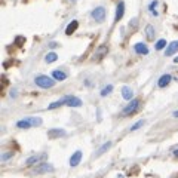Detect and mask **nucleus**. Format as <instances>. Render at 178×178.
Instances as JSON below:
<instances>
[{"mask_svg":"<svg viewBox=\"0 0 178 178\" xmlns=\"http://www.w3.org/2000/svg\"><path fill=\"white\" fill-rule=\"evenodd\" d=\"M174 62H175V64H178V56H175V58H174Z\"/></svg>","mask_w":178,"mask_h":178,"instance_id":"nucleus-31","label":"nucleus"},{"mask_svg":"<svg viewBox=\"0 0 178 178\" xmlns=\"http://www.w3.org/2000/svg\"><path fill=\"white\" fill-rule=\"evenodd\" d=\"M166 48V40L165 39H160V40L156 43V51H160V49H165Z\"/></svg>","mask_w":178,"mask_h":178,"instance_id":"nucleus-24","label":"nucleus"},{"mask_svg":"<svg viewBox=\"0 0 178 178\" xmlns=\"http://www.w3.org/2000/svg\"><path fill=\"white\" fill-rule=\"evenodd\" d=\"M82 104L83 103L80 98L73 96V95H67V104H65V105H69V107H80Z\"/></svg>","mask_w":178,"mask_h":178,"instance_id":"nucleus-9","label":"nucleus"},{"mask_svg":"<svg viewBox=\"0 0 178 178\" xmlns=\"http://www.w3.org/2000/svg\"><path fill=\"white\" fill-rule=\"evenodd\" d=\"M77 27H79V22L76 20H73L71 22H70L69 25H67V28H65V34L67 36H71L73 33H74L76 30H77Z\"/></svg>","mask_w":178,"mask_h":178,"instance_id":"nucleus-15","label":"nucleus"},{"mask_svg":"<svg viewBox=\"0 0 178 178\" xmlns=\"http://www.w3.org/2000/svg\"><path fill=\"white\" fill-rule=\"evenodd\" d=\"M91 16H92V20L96 21V22H103V21L105 20V7L104 6L95 7V9L92 11Z\"/></svg>","mask_w":178,"mask_h":178,"instance_id":"nucleus-3","label":"nucleus"},{"mask_svg":"<svg viewBox=\"0 0 178 178\" xmlns=\"http://www.w3.org/2000/svg\"><path fill=\"white\" fill-rule=\"evenodd\" d=\"M51 171H54V166L51 163H46V162H45V163H40L39 166H36L33 172H34V174H43V172H51Z\"/></svg>","mask_w":178,"mask_h":178,"instance_id":"nucleus-4","label":"nucleus"},{"mask_svg":"<svg viewBox=\"0 0 178 178\" xmlns=\"http://www.w3.org/2000/svg\"><path fill=\"white\" fill-rule=\"evenodd\" d=\"M107 52H109V46H107V45H101V46H98V49H96V52H95V60L96 61L103 60L104 56L107 55Z\"/></svg>","mask_w":178,"mask_h":178,"instance_id":"nucleus-7","label":"nucleus"},{"mask_svg":"<svg viewBox=\"0 0 178 178\" xmlns=\"http://www.w3.org/2000/svg\"><path fill=\"white\" fill-rule=\"evenodd\" d=\"M171 74H163V76H160V79H159V82H158V86L159 88H166L169 83H171Z\"/></svg>","mask_w":178,"mask_h":178,"instance_id":"nucleus-12","label":"nucleus"},{"mask_svg":"<svg viewBox=\"0 0 178 178\" xmlns=\"http://www.w3.org/2000/svg\"><path fill=\"white\" fill-rule=\"evenodd\" d=\"M12 158V153H5L3 156H2V160L5 162V160H7V159H11Z\"/></svg>","mask_w":178,"mask_h":178,"instance_id":"nucleus-28","label":"nucleus"},{"mask_svg":"<svg viewBox=\"0 0 178 178\" xmlns=\"http://www.w3.org/2000/svg\"><path fill=\"white\" fill-rule=\"evenodd\" d=\"M34 83L42 89H49L52 88L55 85V79L54 77H49V76H45V74H40V76H36L34 79Z\"/></svg>","mask_w":178,"mask_h":178,"instance_id":"nucleus-1","label":"nucleus"},{"mask_svg":"<svg viewBox=\"0 0 178 178\" xmlns=\"http://www.w3.org/2000/svg\"><path fill=\"white\" fill-rule=\"evenodd\" d=\"M122 96H123L125 100H128V101H132L134 100V91L129 86H123L122 88Z\"/></svg>","mask_w":178,"mask_h":178,"instance_id":"nucleus-13","label":"nucleus"},{"mask_svg":"<svg viewBox=\"0 0 178 178\" xmlns=\"http://www.w3.org/2000/svg\"><path fill=\"white\" fill-rule=\"evenodd\" d=\"M65 104H67V95L64 96V98H61V100H58V101H55V103H51L48 105V109L55 110V109H58V107H61V105H65Z\"/></svg>","mask_w":178,"mask_h":178,"instance_id":"nucleus-16","label":"nucleus"},{"mask_svg":"<svg viewBox=\"0 0 178 178\" xmlns=\"http://www.w3.org/2000/svg\"><path fill=\"white\" fill-rule=\"evenodd\" d=\"M158 3H159L158 0H153V2H151V3H150V6H149V9H150L151 12H153V11H154V7L158 6Z\"/></svg>","mask_w":178,"mask_h":178,"instance_id":"nucleus-27","label":"nucleus"},{"mask_svg":"<svg viewBox=\"0 0 178 178\" xmlns=\"http://www.w3.org/2000/svg\"><path fill=\"white\" fill-rule=\"evenodd\" d=\"M45 156H46V154H42V156H39V154H34V156H31V158H28L27 160H25V165L31 166V165H34V163H39V162H40V159H43Z\"/></svg>","mask_w":178,"mask_h":178,"instance_id":"nucleus-17","label":"nucleus"},{"mask_svg":"<svg viewBox=\"0 0 178 178\" xmlns=\"http://www.w3.org/2000/svg\"><path fill=\"white\" fill-rule=\"evenodd\" d=\"M172 116H174V117H178V110H177V111H174V114H172Z\"/></svg>","mask_w":178,"mask_h":178,"instance_id":"nucleus-30","label":"nucleus"},{"mask_svg":"<svg viewBox=\"0 0 178 178\" xmlns=\"http://www.w3.org/2000/svg\"><path fill=\"white\" fill-rule=\"evenodd\" d=\"M16 128H20V129H28V128H31V123H30L28 117L22 119V120H18L16 122Z\"/></svg>","mask_w":178,"mask_h":178,"instance_id":"nucleus-19","label":"nucleus"},{"mask_svg":"<svg viewBox=\"0 0 178 178\" xmlns=\"http://www.w3.org/2000/svg\"><path fill=\"white\" fill-rule=\"evenodd\" d=\"M52 77H54L55 80L62 82V80H65V79H67V73H65V71H62V70H54V71H52Z\"/></svg>","mask_w":178,"mask_h":178,"instance_id":"nucleus-14","label":"nucleus"},{"mask_svg":"<svg viewBox=\"0 0 178 178\" xmlns=\"http://www.w3.org/2000/svg\"><path fill=\"white\" fill-rule=\"evenodd\" d=\"M58 60V55L55 54V52H49V54H46V56H45V61L48 62V64H52V62H55Z\"/></svg>","mask_w":178,"mask_h":178,"instance_id":"nucleus-21","label":"nucleus"},{"mask_svg":"<svg viewBox=\"0 0 178 178\" xmlns=\"http://www.w3.org/2000/svg\"><path fill=\"white\" fill-rule=\"evenodd\" d=\"M137 18H134V20H131V22H129V25L131 27H137V25H135V24H137Z\"/></svg>","mask_w":178,"mask_h":178,"instance_id":"nucleus-29","label":"nucleus"},{"mask_svg":"<svg viewBox=\"0 0 178 178\" xmlns=\"http://www.w3.org/2000/svg\"><path fill=\"white\" fill-rule=\"evenodd\" d=\"M177 52H178V40L171 42V43L168 45V48L165 49V55H166V56H171V55L177 54Z\"/></svg>","mask_w":178,"mask_h":178,"instance_id":"nucleus-6","label":"nucleus"},{"mask_svg":"<svg viewBox=\"0 0 178 178\" xmlns=\"http://www.w3.org/2000/svg\"><path fill=\"white\" fill-rule=\"evenodd\" d=\"M111 91H113V85H107V86L103 88V91H101V96H107L109 94H111Z\"/></svg>","mask_w":178,"mask_h":178,"instance_id":"nucleus-23","label":"nucleus"},{"mask_svg":"<svg viewBox=\"0 0 178 178\" xmlns=\"http://www.w3.org/2000/svg\"><path fill=\"white\" fill-rule=\"evenodd\" d=\"M28 120H30L31 126H40V125H42V119H40V117H28Z\"/></svg>","mask_w":178,"mask_h":178,"instance_id":"nucleus-22","label":"nucleus"},{"mask_svg":"<svg viewBox=\"0 0 178 178\" xmlns=\"http://www.w3.org/2000/svg\"><path fill=\"white\" fill-rule=\"evenodd\" d=\"M80 160H82V151L80 150L74 151L71 154V158H70V166H77V165L80 163Z\"/></svg>","mask_w":178,"mask_h":178,"instance_id":"nucleus-10","label":"nucleus"},{"mask_svg":"<svg viewBox=\"0 0 178 178\" xmlns=\"http://www.w3.org/2000/svg\"><path fill=\"white\" fill-rule=\"evenodd\" d=\"M145 36H147V39L149 40H154V37H156V31H154V27L149 24L147 27H145Z\"/></svg>","mask_w":178,"mask_h":178,"instance_id":"nucleus-18","label":"nucleus"},{"mask_svg":"<svg viewBox=\"0 0 178 178\" xmlns=\"http://www.w3.org/2000/svg\"><path fill=\"white\" fill-rule=\"evenodd\" d=\"M140 104H141L140 103V100H132V101L122 110V114H123V116H131V114H134V113L140 109Z\"/></svg>","mask_w":178,"mask_h":178,"instance_id":"nucleus-2","label":"nucleus"},{"mask_svg":"<svg viewBox=\"0 0 178 178\" xmlns=\"http://www.w3.org/2000/svg\"><path fill=\"white\" fill-rule=\"evenodd\" d=\"M110 147H111V141H107V143H104L103 145H101V147L98 149V151H96V154H95V156H101V154H104V153H105V151L109 150Z\"/></svg>","mask_w":178,"mask_h":178,"instance_id":"nucleus-20","label":"nucleus"},{"mask_svg":"<svg viewBox=\"0 0 178 178\" xmlns=\"http://www.w3.org/2000/svg\"><path fill=\"white\" fill-rule=\"evenodd\" d=\"M125 15V3L120 0L119 3H117V7H116V16H114V20L116 21H120L123 18Z\"/></svg>","mask_w":178,"mask_h":178,"instance_id":"nucleus-11","label":"nucleus"},{"mask_svg":"<svg viewBox=\"0 0 178 178\" xmlns=\"http://www.w3.org/2000/svg\"><path fill=\"white\" fill-rule=\"evenodd\" d=\"M144 123H145L144 120H138L137 123H134L132 126H131V131H137V129H140V128H141V126H143Z\"/></svg>","mask_w":178,"mask_h":178,"instance_id":"nucleus-25","label":"nucleus"},{"mask_svg":"<svg viewBox=\"0 0 178 178\" xmlns=\"http://www.w3.org/2000/svg\"><path fill=\"white\" fill-rule=\"evenodd\" d=\"M174 154H175V156H178V150H175V151H174Z\"/></svg>","mask_w":178,"mask_h":178,"instance_id":"nucleus-32","label":"nucleus"},{"mask_svg":"<svg viewBox=\"0 0 178 178\" xmlns=\"http://www.w3.org/2000/svg\"><path fill=\"white\" fill-rule=\"evenodd\" d=\"M134 51H135L138 55H147L149 54V48H147V45L143 43V42L135 43V45H134Z\"/></svg>","mask_w":178,"mask_h":178,"instance_id":"nucleus-5","label":"nucleus"},{"mask_svg":"<svg viewBox=\"0 0 178 178\" xmlns=\"http://www.w3.org/2000/svg\"><path fill=\"white\" fill-rule=\"evenodd\" d=\"M65 135V131L64 129H60V128H54V129H49L48 131V137L51 140H55V138H60V137H64Z\"/></svg>","mask_w":178,"mask_h":178,"instance_id":"nucleus-8","label":"nucleus"},{"mask_svg":"<svg viewBox=\"0 0 178 178\" xmlns=\"http://www.w3.org/2000/svg\"><path fill=\"white\" fill-rule=\"evenodd\" d=\"M24 42H25V37H22V36H18V37H16V40H15V43H16V45H22Z\"/></svg>","mask_w":178,"mask_h":178,"instance_id":"nucleus-26","label":"nucleus"}]
</instances>
